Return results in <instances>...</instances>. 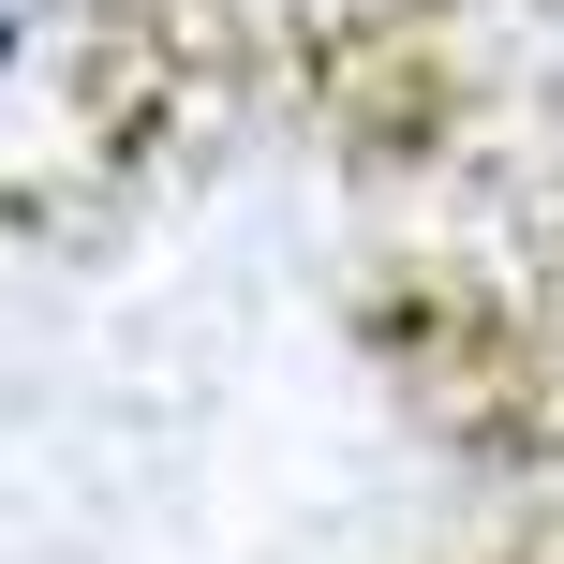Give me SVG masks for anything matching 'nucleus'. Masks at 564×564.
Listing matches in <instances>:
<instances>
[{
    "instance_id": "nucleus-1",
    "label": "nucleus",
    "mask_w": 564,
    "mask_h": 564,
    "mask_svg": "<svg viewBox=\"0 0 564 564\" xmlns=\"http://www.w3.org/2000/svg\"><path fill=\"white\" fill-rule=\"evenodd\" d=\"M45 15H59V0H0V59H30V45H45Z\"/></svg>"
}]
</instances>
